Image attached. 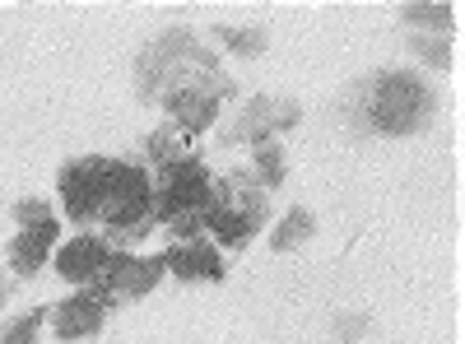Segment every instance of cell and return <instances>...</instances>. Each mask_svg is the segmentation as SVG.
<instances>
[{"label": "cell", "mask_w": 465, "mask_h": 344, "mask_svg": "<svg viewBox=\"0 0 465 344\" xmlns=\"http://www.w3.org/2000/svg\"><path fill=\"white\" fill-rule=\"evenodd\" d=\"M401 19L410 24V28H429V33H438V37H447L451 28H456V10L451 5H401Z\"/></svg>", "instance_id": "cell-17"}, {"label": "cell", "mask_w": 465, "mask_h": 344, "mask_svg": "<svg viewBox=\"0 0 465 344\" xmlns=\"http://www.w3.org/2000/svg\"><path fill=\"white\" fill-rule=\"evenodd\" d=\"M5 298H10V284H5V280H0V308H5Z\"/></svg>", "instance_id": "cell-23"}, {"label": "cell", "mask_w": 465, "mask_h": 344, "mask_svg": "<svg viewBox=\"0 0 465 344\" xmlns=\"http://www.w3.org/2000/svg\"><path fill=\"white\" fill-rule=\"evenodd\" d=\"M284 177H289V163H284V149L270 140V144H261V149H252V182L265 191H280L284 186Z\"/></svg>", "instance_id": "cell-14"}, {"label": "cell", "mask_w": 465, "mask_h": 344, "mask_svg": "<svg viewBox=\"0 0 465 344\" xmlns=\"http://www.w3.org/2000/svg\"><path fill=\"white\" fill-rule=\"evenodd\" d=\"M363 330H368V317H359V312L354 317H340L335 321V344H354Z\"/></svg>", "instance_id": "cell-22"}, {"label": "cell", "mask_w": 465, "mask_h": 344, "mask_svg": "<svg viewBox=\"0 0 465 344\" xmlns=\"http://www.w3.org/2000/svg\"><path fill=\"white\" fill-rule=\"evenodd\" d=\"M410 52L423 61V65H433V70H451V43L438 33H414L410 37Z\"/></svg>", "instance_id": "cell-18"}, {"label": "cell", "mask_w": 465, "mask_h": 344, "mask_svg": "<svg viewBox=\"0 0 465 344\" xmlns=\"http://www.w3.org/2000/svg\"><path fill=\"white\" fill-rule=\"evenodd\" d=\"M205 233H210V242H214V247L238 251V247H247V242H252L256 228H252L238 210H232V205H223V201H219V191H214V205L205 210Z\"/></svg>", "instance_id": "cell-13"}, {"label": "cell", "mask_w": 465, "mask_h": 344, "mask_svg": "<svg viewBox=\"0 0 465 344\" xmlns=\"http://www.w3.org/2000/svg\"><path fill=\"white\" fill-rule=\"evenodd\" d=\"M163 260H168V270H173L177 280H186V284H219V280L228 275V265H223V256H219V247H214L210 238L173 242V247L163 251Z\"/></svg>", "instance_id": "cell-10"}, {"label": "cell", "mask_w": 465, "mask_h": 344, "mask_svg": "<svg viewBox=\"0 0 465 344\" xmlns=\"http://www.w3.org/2000/svg\"><path fill=\"white\" fill-rule=\"evenodd\" d=\"M317 233V214L312 210H302V205H293L289 214H284V223L275 228V238H270V251H298L307 238H312Z\"/></svg>", "instance_id": "cell-15"}, {"label": "cell", "mask_w": 465, "mask_h": 344, "mask_svg": "<svg viewBox=\"0 0 465 344\" xmlns=\"http://www.w3.org/2000/svg\"><path fill=\"white\" fill-rule=\"evenodd\" d=\"M15 219H19V228H37V223L52 219V210H47V201H19L15 205Z\"/></svg>", "instance_id": "cell-21"}, {"label": "cell", "mask_w": 465, "mask_h": 344, "mask_svg": "<svg viewBox=\"0 0 465 344\" xmlns=\"http://www.w3.org/2000/svg\"><path fill=\"white\" fill-rule=\"evenodd\" d=\"M205 70H219V56L201 47V37L191 28H168L140 52L135 61V98L140 103H163L177 84L196 80Z\"/></svg>", "instance_id": "cell-2"}, {"label": "cell", "mask_w": 465, "mask_h": 344, "mask_svg": "<svg viewBox=\"0 0 465 344\" xmlns=\"http://www.w3.org/2000/svg\"><path fill=\"white\" fill-rule=\"evenodd\" d=\"M163 270H168L163 256H149V260H144V256H131V251H112V260L103 265V275H98L89 289H98V293L112 298V302H135V298H144V293L159 289Z\"/></svg>", "instance_id": "cell-7"}, {"label": "cell", "mask_w": 465, "mask_h": 344, "mask_svg": "<svg viewBox=\"0 0 465 344\" xmlns=\"http://www.w3.org/2000/svg\"><path fill=\"white\" fill-rule=\"evenodd\" d=\"M56 219H47V223H37V228H19V238L10 242V270L15 275H37L47 265V256H52V242H56Z\"/></svg>", "instance_id": "cell-12"}, {"label": "cell", "mask_w": 465, "mask_h": 344, "mask_svg": "<svg viewBox=\"0 0 465 344\" xmlns=\"http://www.w3.org/2000/svg\"><path fill=\"white\" fill-rule=\"evenodd\" d=\"M144 149H149V163L163 172V168H173V163L186 159V135L177 126H159V131L144 140Z\"/></svg>", "instance_id": "cell-16"}, {"label": "cell", "mask_w": 465, "mask_h": 344, "mask_svg": "<svg viewBox=\"0 0 465 344\" xmlns=\"http://www.w3.org/2000/svg\"><path fill=\"white\" fill-rule=\"evenodd\" d=\"M223 98H232V80L219 65V70H205V74H196V80L177 84L173 93H163L159 107L168 112V126H177L182 135H201L219 122Z\"/></svg>", "instance_id": "cell-5"}, {"label": "cell", "mask_w": 465, "mask_h": 344, "mask_svg": "<svg viewBox=\"0 0 465 344\" xmlns=\"http://www.w3.org/2000/svg\"><path fill=\"white\" fill-rule=\"evenodd\" d=\"M219 43L238 56H261L270 47V33L265 28H219Z\"/></svg>", "instance_id": "cell-19"}, {"label": "cell", "mask_w": 465, "mask_h": 344, "mask_svg": "<svg viewBox=\"0 0 465 344\" xmlns=\"http://www.w3.org/2000/svg\"><path fill=\"white\" fill-rule=\"evenodd\" d=\"M43 321H47V312H24V317H15L5 330H0V344H37V330H43Z\"/></svg>", "instance_id": "cell-20"}, {"label": "cell", "mask_w": 465, "mask_h": 344, "mask_svg": "<svg viewBox=\"0 0 465 344\" xmlns=\"http://www.w3.org/2000/svg\"><path fill=\"white\" fill-rule=\"evenodd\" d=\"M214 205V172L186 154L182 163L159 172V186H153V223H173L182 214H205Z\"/></svg>", "instance_id": "cell-4"}, {"label": "cell", "mask_w": 465, "mask_h": 344, "mask_svg": "<svg viewBox=\"0 0 465 344\" xmlns=\"http://www.w3.org/2000/svg\"><path fill=\"white\" fill-rule=\"evenodd\" d=\"M112 260V242L107 238H74L56 251V275L65 284H80L89 289L98 275H103V265Z\"/></svg>", "instance_id": "cell-11"}, {"label": "cell", "mask_w": 465, "mask_h": 344, "mask_svg": "<svg viewBox=\"0 0 465 344\" xmlns=\"http://www.w3.org/2000/svg\"><path fill=\"white\" fill-rule=\"evenodd\" d=\"M298 122H302V107H298L293 98H252L247 112L238 117V126L228 131V144H252V149H261V144H270L275 135L293 131Z\"/></svg>", "instance_id": "cell-8"}, {"label": "cell", "mask_w": 465, "mask_h": 344, "mask_svg": "<svg viewBox=\"0 0 465 344\" xmlns=\"http://www.w3.org/2000/svg\"><path fill=\"white\" fill-rule=\"evenodd\" d=\"M433 117H438V93L410 70H377L368 89H359L354 122L372 135L405 140V135H419Z\"/></svg>", "instance_id": "cell-1"}, {"label": "cell", "mask_w": 465, "mask_h": 344, "mask_svg": "<svg viewBox=\"0 0 465 344\" xmlns=\"http://www.w3.org/2000/svg\"><path fill=\"white\" fill-rule=\"evenodd\" d=\"M107 312H116V302L103 298L98 289H80L74 298L56 302V308H47V321L56 330V339H94L107 321Z\"/></svg>", "instance_id": "cell-9"}, {"label": "cell", "mask_w": 465, "mask_h": 344, "mask_svg": "<svg viewBox=\"0 0 465 344\" xmlns=\"http://www.w3.org/2000/svg\"><path fill=\"white\" fill-rule=\"evenodd\" d=\"M98 219L107 223V238L116 247H135L153 228V182H149V168L112 159V186H107V201H103Z\"/></svg>", "instance_id": "cell-3"}, {"label": "cell", "mask_w": 465, "mask_h": 344, "mask_svg": "<svg viewBox=\"0 0 465 344\" xmlns=\"http://www.w3.org/2000/svg\"><path fill=\"white\" fill-rule=\"evenodd\" d=\"M61 186V201H65V214L74 223H94L103 214V201H107V186H112V159H70L56 177Z\"/></svg>", "instance_id": "cell-6"}]
</instances>
